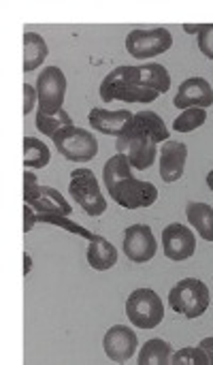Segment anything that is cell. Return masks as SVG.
I'll return each instance as SVG.
<instances>
[{
  "label": "cell",
  "instance_id": "22",
  "mask_svg": "<svg viewBox=\"0 0 213 365\" xmlns=\"http://www.w3.org/2000/svg\"><path fill=\"white\" fill-rule=\"evenodd\" d=\"M36 220H38V222H45V225L60 227V229H64V231H68V233L81 235V237H83V240H88V242H94V240L98 237L96 233L88 231L85 227L77 225L75 220H71V218H68V216H64V214H36Z\"/></svg>",
  "mask_w": 213,
  "mask_h": 365
},
{
  "label": "cell",
  "instance_id": "19",
  "mask_svg": "<svg viewBox=\"0 0 213 365\" xmlns=\"http://www.w3.org/2000/svg\"><path fill=\"white\" fill-rule=\"evenodd\" d=\"M47 56H49V47L45 38L36 32H24V71L26 73L36 71Z\"/></svg>",
  "mask_w": 213,
  "mask_h": 365
},
{
  "label": "cell",
  "instance_id": "27",
  "mask_svg": "<svg viewBox=\"0 0 213 365\" xmlns=\"http://www.w3.org/2000/svg\"><path fill=\"white\" fill-rule=\"evenodd\" d=\"M38 103V94H36V86L24 83V115L30 113L34 109V105Z\"/></svg>",
  "mask_w": 213,
  "mask_h": 365
},
{
  "label": "cell",
  "instance_id": "18",
  "mask_svg": "<svg viewBox=\"0 0 213 365\" xmlns=\"http://www.w3.org/2000/svg\"><path fill=\"white\" fill-rule=\"evenodd\" d=\"M186 218L192 229L205 240L213 242V207L203 201H190L186 205Z\"/></svg>",
  "mask_w": 213,
  "mask_h": 365
},
{
  "label": "cell",
  "instance_id": "2",
  "mask_svg": "<svg viewBox=\"0 0 213 365\" xmlns=\"http://www.w3.org/2000/svg\"><path fill=\"white\" fill-rule=\"evenodd\" d=\"M209 302H212L209 287L199 278H184L169 293V304L173 312L190 321L203 317L209 308Z\"/></svg>",
  "mask_w": 213,
  "mask_h": 365
},
{
  "label": "cell",
  "instance_id": "3",
  "mask_svg": "<svg viewBox=\"0 0 213 365\" xmlns=\"http://www.w3.org/2000/svg\"><path fill=\"white\" fill-rule=\"evenodd\" d=\"M51 139L56 150L71 163H90L98 154V141L94 133L75 124L60 128Z\"/></svg>",
  "mask_w": 213,
  "mask_h": 365
},
{
  "label": "cell",
  "instance_id": "1",
  "mask_svg": "<svg viewBox=\"0 0 213 365\" xmlns=\"http://www.w3.org/2000/svg\"><path fill=\"white\" fill-rule=\"evenodd\" d=\"M103 182L111 199L126 210L152 207L158 201V188L152 182H141L133 175V165L126 154L111 156L103 167Z\"/></svg>",
  "mask_w": 213,
  "mask_h": 365
},
{
  "label": "cell",
  "instance_id": "7",
  "mask_svg": "<svg viewBox=\"0 0 213 365\" xmlns=\"http://www.w3.org/2000/svg\"><path fill=\"white\" fill-rule=\"evenodd\" d=\"M173 47V34L167 28H135L126 36V51L137 60L156 58Z\"/></svg>",
  "mask_w": 213,
  "mask_h": 365
},
{
  "label": "cell",
  "instance_id": "21",
  "mask_svg": "<svg viewBox=\"0 0 213 365\" xmlns=\"http://www.w3.org/2000/svg\"><path fill=\"white\" fill-rule=\"evenodd\" d=\"M49 160H51V152L41 139H36V137L24 139V167L43 169L49 165Z\"/></svg>",
  "mask_w": 213,
  "mask_h": 365
},
{
  "label": "cell",
  "instance_id": "6",
  "mask_svg": "<svg viewBox=\"0 0 213 365\" xmlns=\"http://www.w3.org/2000/svg\"><path fill=\"white\" fill-rule=\"evenodd\" d=\"M24 201L38 214H64V216L73 214L71 203L64 201V197L56 188L41 186L32 171L24 173Z\"/></svg>",
  "mask_w": 213,
  "mask_h": 365
},
{
  "label": "cell",
  "instance_id": "26",
  "mask_svg": "<svg viewBox=\"0 0 213 365\" xmlns=\"http://www.w3.org/2000/svg\"><path fill=\"white\" fill-rule=\"evenodd\" d=\"M199 49L205 58L213 60V24H205L199 32Z\"/></svg>",
  "mask_w": 213,
  "mask_h": 365
},
{
  "label": "cell",
  "instance_id": "16",
  "mask_svg": "<svg viewBox=\"0 0 213 365\" xmlns=\"http://www.w3.org/2000/svg\"><path fill=\"white\" fill-rule=\"evenodd\" d=\"M128 130H139V133H147L150 137L156 139V143H162V141H169V128L165 124V120L156 113V111H150V109H143L139 113H135L130 126L126 128Z\"/></svg>",
  "mask_w": 213,
  "mask_h": 365
},
{
  "label": "cell",
  "instance_id": "15",
  "mask_svg": "<svg viewBox=\"0 0 213 365\" xmlns=\"http://www.w3.org/2000/svg\"><path fill=\"white\" fill-rule=\"evenodd\" d=\"M188 158V145L180 141H165L160 150V178L165 184H175L182 180Z\"/></svg>",
  "mask_w": 213,
  "mask_h": 365
},
{
  "label": "cell",
  "instance_id": "32",
  "mask_svg": "<svg viewBox=\"0 0 213 365\" xmlns=\"http://www.w3.org/2000/svg\"><path fill=\"white\" fill-rule=\"evenodd\" d=\"M207 186H209V190L213 192V171H209V173H207Z\"/></svg>",
  "mask_w": 213,
  "mask_h": 365
},
{
  "label": "cell",
  "instance_id": "9",
  "mask_svg": "<svg viewBox=\"0 0 213 365\" xmlns=\"http://www.w3.org/2000/svg\"><path fill=\"white\" fill-rule=\"evenodd\" d=\"M36 94H38V111L58 113L62 111L66 96V75L58 66H45L36 77Z\"/></svg>",
  "mask_w": 213,
  "mask_h": 365
},
{
  "label": "cell",
  "instance_id": "10",
  "mask_svg": "<svg viewBox=\"0 0 213 365\" xmlns=\"http://www.w3.org/2000/svg\"><path fill=\"white\" fill-rule=\"evenodd\" d=\"M124 255L133 263H147L158 252V242L154 237V231L150 225H130L124 231Z\"/></svg>",
  "mask_w": 213,
  "mask_h": 365
},
{
  "label": "cell",
  "instance_id": "12",
  "mask_svg": "<svg viewBox=\"0 0 213 365\" xmlns=\"http://www.w3.org/2000/svg\"><path fill=\"white\" fill-rule=\"evenodd\" d=\"M137 334L126 325H113L103 338L105 355L115 364H126L137 353Z\"/></svg>",
  "mask_w": 213,
  "mask_h": 365
},
{
  "label": "cell",
  "instance_id": "30",
  "mask_svg": "<svg viewBox=\"0 0 213 365\" xmlns=\"http://www.w3.org/2000/svg\"><path fill=\"white\" fill-rule=\"evenodd\" d=\"M203 26H205V24H184V30H186L188 34H197V36H199V32L203 30Z\"/></svg>",
  "mask_w": 213,
  "mask_h": 365
},
{
  "label": "cell",
  "instance_id": "24",
  "mask_svg": "<svg viewBox=\"0 0 213 365\" xmlns=\"http://www.w3.org/2000/svg\"><path fill=\"white\" fill-rule=\"evenodd\" d=\"M71 124H73V120H71V115L64 109L58 111V113H43V111H38V115H36V128L43 135H47V137H53L60 128L71 126Z\"/></svg>",
  "mask_w": 213,
  "mask_h": 365
},
{
  "label": "cell",
  "instance_id": "4",
  "mask_svg": "<svg viewBox=\"0 0 213 365\" xmlns=\"http://www.w3.org/2000/svg\"><path fill=\"white\" fill-rule=\"evenodd\" d=\"M126 317L139 329H156L165 319L162 299L152 289H137L128 295Z\"/></svg>",
  "mask_w": 213,
  "mask_h": 365
},
{
  "label": "cell",
  "instance_id": "29",
  "mask_svg": "<svg viewBox=\"0 0 213 365\" xmlns=\"http://www.w3.org/2000/svg\"><path fill=\"white\" fill-rule=\"evenodd\" d=\"M199 346L205 351V355H207V359H209V365H213V336L212 338L201 340V344H199Z\"/></svg>",
  "mask_w": 213,
  "mask_h": 365
},
{
  "label": "cell",
  "instance_id": "17",
  "mask_svg": "<svg viewBox=\"0 0 213 365\" xmlns=\"http://www.w3.org/2000/svg\"><path fill=\"white\" fill-rule=\"evenodd\" d=\"M88 263L96 272H107L118 263V250L115 246L98 235L94 242H88Z\"/></svg>",
  "mask_w": 213,
  "mask_h": 365
},
{
  "label": "cell",
  "instance_id": "11",
  "mask_svg": "<svg viewBox=\"0 0 213 365\" xmlns=\"http://www.w3.org/2000/svg\"><path fill=\"white\" fill-rule=\"evenodd\" d=\"M162 250L171 261H188L197 252V235L180 222H171L162 231Z\"/></svg>",
  "mask_w": 213,
  "mask_h": 365
},
{
  "label": "cell",
  "instance_id": "14",
  "mask_svg": "<svg viewBox=\"0 0 213 365\" xmlns=\"http://www.w3.org/2000/svg\"><path fill=\"white\" fill-rule=\"evenodd\" d=\"M133 118H135V113H130L128 109L109 111V109L94 107V109L88 113L90 126H92L96 133H103V135H113V137H122V135L126 133V128L130 126Z\"/></svg>",
  "mask_w": 213,
  "mask_h": 365
},
{
  "label": "cell",
  "instance_id": "5",
  "mask_svg": "<svg viewBox=\"0 0 213 365\" xmlns=\"http://www.w3.org/2000/svg\"><path fill=\"white\" fill-rule=\"evenodd\" d=\"M68 192L73 197V201L79 203V207L96 218L100 214L107 212V201L100 192V186L96 182V175L92 169H75L71 173V184H68Z\"/></svg>",
  "mask_w": 213,
  "mask_h": 365
},
{
  "label": "cell",
  "instance_id": "20",
  "mask_svg": "<svg viewBox=\"0 0 213 365\" xmlns=\"http://www.w3.org/2000/svg\"><path fill=\"white\" fill-rule=\"evenodd\" d=\"M173 349L167 340L154 338L145 342L139 351V365H167L171 364Z\"/></svg>",
  "mask_w": 213,
  "mask_h": 365
},
{
  "label": "cell",
  "instance_id": "31",
  "mask_svg": "<svg viewBox=\"0 0 213 365\" xmlns=\"http://www.w3.org/2000/svg\"><path fill=\"white\" fill-rule=\"evenodd\" d=\"M32 272V257L30 252H24V276H28Z\"/></svg>",
  "mask_w": 213,
  "mask_h": 365
},
{
  "label": "cell",
  "instance_id": "8",
  "mask_svg": "<svg viewBox=\"0 0 213 365\" xmlns=\"http://www.w3.org/2000/svg\"><path fill=\"white\" fill-rule=\"evenodd\" d=\"M115 150L120 154H126L133 169L145 171L154 165L156 154H158V143L154 137H150L147 133H139V130H128L122 137L115 139Z\"/></svg>",
  "mask_w": 213,
  "mask_h": 365
},
{
  "label": "cell",
  "instance_id": "28",
  "mask_svg": "<svg viewBox=\"0 0 213 365\" xmlns=\"http://www.w3.org/2000/svg\"><path fill=\"white\" fill-rule=\"evenodd\" d=\"M36 222H38V220H36V214L32 212V207H30V205H24V233L32 231V227H34Z\"/></svg>",
  "mask_w": 213,
  "mask_h": 365
},
{
  "label": "cell",
  "instance_id": "25",
  "mask_svg": "<svg viewBox=\"0 0 213 365\" xmlns=\"http://www.w3.org/2000/svg\"><path fill=\"white\" fill-rule=\"evenodd\" d=\"M171 364L175 365H209V359L205 355V351L201 346H186L180 349L177 353H173Z\"/></svg>",
  "mask_w": 213,
  "mask_h": 365
},
{
  "label": "cell",
  "instance_id": "23",
  "mask_svg": "<svg viewBox=\"0 0 213 365\" xmlns=\"http://www.w3.org/2000/svg\"><path fill=\"white\" fill-rule=\"evenodd\" d=\"M207 122V111L201 107H190L184 109L175 120H173V130L177 133H192L197 128H201Z\"/></svg>",
  "mask_w": 213,
  "mask_h": 365
},
{
  "label": "cell",
  "instance_id": "13",
  "mask_svg": "<svg viewBox=\"0 0 213 365\" xmlns=\"http://www.w3.org/2000/svg\"><path fill=\"white\" fill-rule=\"evenodd\" d=\"M173 105L177 109H190V107H201V109H207L213 105V88L212 83L205 79V77H188L175 98H173Z\"/></svg>",
  "mask_w": 213,
  "mask_h": 365
}]
</instances>
